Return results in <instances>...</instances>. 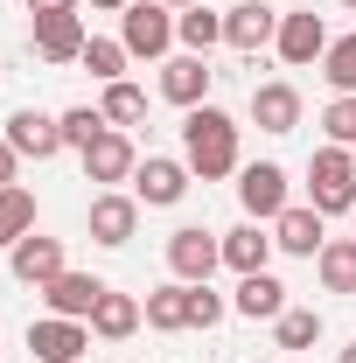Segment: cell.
<instances>
[{
	"label": "cell",
	"instance_id": "cell-1",
	"mask_svg": "<svg viewBox=\"0 0 356 363\" xmlns=\"http://www.w3.org/2000/svg\"><path fill=\"white\" fill-rule=\"evenodd\" d=\"M182 161H189V175H196V182L238 175V168H245V161H238V119H230L223 105H196V112H182Z\"/></svg>",
	"mask_w": 356,
	"mask_h": 363
},
{
	"label": "cell",
	"instance_id": "cell-2",
	"mask_svg": "<svg viewBox=\"0 0 356 363\" xmlns=\"http://www.w3.org/2000/svg\"><path fill=\"white\" fill-rule=\"evenodd\" d=\"M308 203L321 210V217H350L356 210V147H314Z\"/></svg>",
	"mask_w": 356,
	"mask_h": 363
},
{
	"label": "cell",
	"instance_id": "cell-3",
	"mask_svg": "<svg viewBox=\"0 0 356 363\" xmlns=\"http://www.w3.org/2000/svg\"><path fill=\"white\" fill-rule=\"evenodd\" d=\"M119 43H126V56L168 63V49H175V7H161V0H133V7L119 14Z\"/></svg>",
	"mask_w": 356,
	"mask_h": 363
},
{
	"label": "cell",
	"instance_id": "cell-4",
	"mask_svg": "<svg viewBox=\"0 0 356 363\" xmlns=\"http://www.w3.org/2000/svg\"><path fill=\"white\" fill-rule=\"evenodd\" d=\"M328 43H335V35H328V21H321L314 7H287V14H279V35H272V49H279V63H287V70H308V63H321V56H328Z\"/></svg>",
	"mask_w": 356,
	"mask_h": 363
},
{
	"label": "cell",
	"instance_id": "cell-5",
	"mask_svg": "<svg viewBox=\"0 0 356 363\" xmlns=\"http://www.w3.org/2000/svg\"><path fill=\"white\" fill-rule=\"evenodd\" d=\"M84 224H91V245H105V252L133 245V230H140V196H133V189H98V196H91V210H84Z\"/></svg>",
	"mask_w": 356,
	"mask_h": 363
},
{
	"label": "cell",
	"instance_id": "cell-6",
	"mask_svg": "<svg viewBox=\"0 0 356 363\" xmlns=\"http://www.w3.org/2000/svg\"><path fill=\"white\" fill-rule=\"evenodd\" d=\"M217 266H223V238H217V230L182 224L175 238H168V272H175L182 286H203V279H210Z\"/></svg>",
	"mask_w": 356,
	"mask_h": 363
},
{
	"label": "cell",
	"instance_id": "cell-7",
	"mask_svg": "<svg viewBox=\"0 0 356 363\" xmlns=\"http://www.w3.org/2000/svg\"><path fill=\"white\" fill-rule=\"evenodd\" d=\"M189 161H175V154H147L133 168V196H140V210H175L182 196H189Z\"/></svg>",
	"mask_w": 356,
	"mask_h": 363
},
{
	"label": "cell",
	"instance_id": "cell-8",
	"mask_svg": "<svg viewBox=\"0 0 356 363\" xmlns=\"http://www.w3.org/2000/svg\"><path fill=\"white\" fill-rule=\"evenodd\" d=\"M238 203H245V217L252 224H272L294 196H287V168L279 161H252V168H238Z\"/></svg>",
	"mask_w": 356,
	"mask_h": 363
},
{
	"label": "cell",
	"instance_id": "cell-9",
	"mask_svg": "<svg viewBox=\"0 0 356 363\" xmlns=\"http://www.w3.org/2000/svg\"><path fill=\"white\" fill-rule=\"evenodd\" d=\"M84 43H91V28H84V14H35L28 21V49L43 56V63H77L84 56Z\"/></svg>",
	"mask_w": 356,
	"mask_h": 363
},
{
	"label": "cell",
	"instance_id": "cell-10",
	"mask_svg": "<svg viewBox=\"0 0 356 363\" xmlns=\"http://www.w3.org/2000/svg\"><path fill=\"white\" fill-rule=\"evenodd\" d=\"M0 140H7L21 161H56V154H63V119H56V112H35V105H21V112L7 119V133H0Z\"/></svg>",
	"mask_w": 356,
	"mask_h": 363
},
{
	"label": "cell",
	"instance_id": "cell-11",
	"mask_svg": "<svg viewBox=\"0 0 356 363\" xmlns=\"http://www.w3.org/2000/svg\"><path fill=\"white\" fill-rule=\"evenodd\" d=\"M133 168H140V147L119 126H105V133L84 147V182H98V189H119V182H133Z\"/></svg>",
	"mask_w": 356,
	"mask_h": 363
},
{
	"label": "cell",
	"instance_id": "cell-12",
	"mask_svg": "<svg viewBox=\"0 0 356 363\" xmlns=\"http://www.w3.org/2000/svg\"><path fill=\"white\" fill-rule=\"evenodd\" d=\"M28 350H35V363H84V350H91V321H63V315L28 321Z\"/></svg>",
	"mask_w": 356,
	"mask_h": 363
},
{
	"label": "cell",
	"instance_id": "cell-13",
	"mask_svg": "<svg viewBox=\"0 0 356 363\" xmlns=\"http://www.w3.org/2000/svg\"><path fill=\"white\" fill-rule=\"evenodd\" d=\"M210 84H217V70H210V56H168L161 63V98L182 105V112H196V105H210Z\"/></svg>",
	"mask_w": 356,
	"mask_h": 363
},
{
	"label": "cell",
	"instance_id": "cell-14",
	"mask_svg": "<svg viewBox=\"0 0 356 363\" xmlns=\"http://www.w3.org/2000/svg\"><path fill=\"white\" fill-rule=\"evenodd\" d=\"M272 245H279L287 259H314V252L328 245V217H321L314 203H287V210L272 217Z\"/></svg>",
	"mask_w": 356,
	"mask_h": 363
},
{
	"label": "cell",
	"instance_id": "cell-15",
	"mask_svg": "<svg viewBox=\"0 0 356 363\" xmlns=\"http://www.w3.org/2000/svg\"><path fill=\"white\" fill-rule=\"evenodd\" d=\"M7 272H14L21 286H35V294H43L56 272H70V259H63V238H43V230H28V238L7 252Z\"/></svg>",
	"mask_w": 356,
	"mask_h": 363
},
{
	"label": "cell",
	"instance_id": "cell-16",
	"mask_svg": "<svg viewBox=\"0 0 356 363\" xmlns=\"http://www.w3.org/2000/svg\"><path fill=\"white\" fill-rule=\"evenodd\" d=\"M272 35H279V7H266V0H238V7L223 14V43L238 49V56L272 49Z\"/></svg>",
	"mask_w": 356,
	"mask_h": 363
},
{
	"label": "cell",
	"instance_id": "cell-17",
	"mask_svg": "<svg viewBox=\"0 0 356 363\" xmlns=\"http://www.w3.org/2000/svg\"><path fill=\"white\" fill-rule=\"evenodd\" d=\"M98 301H105V279H98V272H56V279L43 286V308L63 315V321H91Z\"/></svg>",
	"mask_w": 356,
	"mask_h": 363
},
{
	"label": "cell",
	"instance_id": "cell-18",
	"mask_svg": "<svg viewBox=\"0 0 356 363\" xmlns=\"http://www.w3.org/2000/svg\"><path fill=\"white\" fill-rule=\"evenodd\" d=\"M252 126H259V133H294V126H301V91L287 84V77L252 84Z\"/></svg>",
	"mask_w": 356,
	"mask_h": 363
},
{
	"label": "cell",
	"instance_id": "cell-19",
	"mask_svg": "<svg viewBox=\"0 0 356 363\" xmlns=\"http://www.w3.org/2000/svg\"><path fill=\"white\" fill-rule=\"evenodd\" d=\"M272 252H279V245H272V224H252V217H245L238 230H223V266L238 272V279H245V272H266Z\"/></svg>",
	"mask_w": 356,
	"mask_h": 363
},
{
	"label": "cell",
	"instance_id": "cell-20",
	"mask_svg": "<svg viewBox=\"0 0 356 363\" xmlns=\"http://www.w3.org/2000/svg\"><path fill=\"white\" fill-rule=\"evenodd\" d=\"M140 321H147V301L119 294V286H105V301L91 308V335H98V342H126Z\"/></svg>",
	"mask_w": 356,
	"mask_h": 363
},
{
	"label": "cell",
	"instance_id": "cell-21",
	"mask_svg": "<svg viewBox=\"0 0 356 363\" xmlns=\"http://www.w3.org/2000/svg\"><path fill=\"white\" fill-rule=\"evenodd\" d=\"M230 308H238L245 321H279L287 315V286H279L272 272H245L238 294H230Z\"/></svg>",
	"mask_w": 356,
	"mask_h": 363
},
{
	"label": "cell",
	"instance_id": "cell-22",
	"mask_svg": "<svg viewBox=\"0 0 356 363\" xmlns=\"http://www.w3.org/2000/svg\"><path fill=\"white\" fill-rule=\"evenodd\" d=\"M314 279L321 294H356V238H328L314 252Z\"/></svg>",
	"mask_w": 356,
	"mask_h": 363
},
{
	"label": "cell",
	"instance_id": "cell-23",
	"mask_svg": "<svg viewBox=\"0 0 356 363\" xmlns=\"http://www.w3.org/2000/svg\"><path fill=\"white\" fill-rule=\"evenodd\" d=\"M175 43L189 49V56H210V49L223 43V14H217V7H203V0L182 7V14H175Z\"/></svg>",
	"mask_w": 356,
	"mask_h": 363
},
{
	"label": "cell",
	"instance_id": "cell-24",
	"mask_svg": "<svg viewBox=\"0 0 356 363\" xmlns=\"http://www.w3.org/2000/svg\"><path fill=\"white\" fill-rule=\"evenodd\" d=\"M147 328H154V335H182V328H189V286H182V279H168V286L147 294Z\"/></svg>",
	"mask_w": 356,
	"mask_h": 363
},
{
	"label": "cell",
	"instance_id": "cell-25",
	"mask_svg": "<svg viewBox=\"0 0 356 363\" xmlns=\"http://www.w3.org/2000/svg\"><path fill=\"white\" fill-rule=\"evenodd\" d=\"M35 230V189H0V252H14L21 238Z\"/></svg>",
	"mask_w": 356,
	"mask_h": 363
},
{
	"label": "cell",
	"instance_id": "cell-26",
	"mask_svg": "<svg viewBox=\"0 0 356 363\" xmlns=\"http://www.w3.org/2000/svg\"><path fill=\"white\" fill-rule=\"evenodd\" d=\"M314 70H321V84L335 91V98H356V35H335Z\"/></svg>",
	"mask_w": 356,
	"mask_h": 363
},
{
	"label": "cell",
	"instance_id": "cell-27",
	"mask_svg": "<svg viewBox=\"0 0 356 363\" xmlns=\"http://www.w3.org/2000/svg\"><path fill=\"white\" fill-rule=\"evenodd\" d=\"M77 63H84V70H91V77H98V84H119L133 56H126V43H119V35H91V43H84V56H77Z\"/></svg>",
	"mask_w": 356,
	"mask_h": 363
},
{
	"label": "cell",
	"instance_id": "cell-28",
	"mask_svg": "<svg viewBox=\"0 0 356 363\" xmlns=\"http://www.w3.org/2000/svg\"><path fill=\"white\" fill-rule=\"evenodd\" d=\"M98 112H105V119H112V126L126 133V126H140V119H147V91L119 77V84H105V98H98Z\"/></svg>",
	"mask_w": 356,
	"mask_h": 363
},
{
	"label": "cell",
	"instance_id": "cell-29",
	"mask_svg": "<svg viewBox=\"0 0 356 363\" xmlns=\"http://www.w3.org/2000/svg\"><path fill=\"white\" fill-rule=\"evenodd\" d=\"M272 342H279V350H314V342H321V315H314V308H287V315L272 321Z\"/></svg>",
	"mask_w": 356,
	"mask_h": 363
},
{
	"label": "cell",
	"instance_id": "cell-30",
	"mask_svg": "<svg viewBox=\"0 0 356 363\" xmlns=\"http://www.w3.org/2000/svg\"><path fill=\"white\" fill-rule=\"evenodd\" d=\"M56 119H63V147H77V154H84L91 140H98L105 126H112V119H105L98 105H70V112H56Z\"/></svg>",
	"mask_w": 356,
	"mask_h": 363
},
{
	"label": "cell",
	"instance_id": "cell-31",
	"mask_svg": "<svg viewBox=\"0 0 356 363\" xmlns=\"http://www.w3.org/2000/svg\"><path fill=\"white\" fill-rule=\"evenodd\" d=\"M321 133H328V147H356V98H328L321 105Z\"/></svg>",
	"mask_w": 356,
	"mask_h": 363
},
{
	"label": "cell",
	"instance_id": "cell-32",
	"mask_svg": "<svg viewBox=\"0 0 356 363\" xmlns=\"http://www.w3.org/2000/svg\"><path fill=\"white\" fill-rule=\"evenodd\" d=\"M223 315H230V301H223L210 279H203V286H189V328H217Z\"/></svg>",
	"mask_w": 356,
	"mask_h": 363
},
{
	"label": "cell",
	"instance_id": "cell-33",
	"mask_svg": "<svg viewBox=\"0 0 356 363\" xmlns=\"http://www.w3.org/2000/svg\"><path fill=\"white\" fill-rule=\"evenodd\" d=\"M14 182H21V154L0 140V189H14Z\"/></svg>",
	"mask_w": 356,
	"mask_h": 363
},
{
	"label": "cell",
	"instance_id": "cell-34",
	"mask_svg": "<svg viewBox=\"0 0 356 363\" xmlns=\"http://www.w3.org/2000/svg\"><path fill=\"white\" fill-rule=\"evenodd\" d=\"M21 7H28V14H77L84 0H21Z\"/></svg>",
	"mask_w": 356,
	"mask_h": 363
},
{
	"label": "cell",
	"instance_id": "cell-35",
	"mask_svg": "<svg viewBox=\"0 0 356 363\" xmlns=\"http://www.w3.org/2000/svg\"><path fill=\"white\" fill-rule=\"evenodd\" d=\"M91 7H105V14H126V7H133V0H91Z\"/></svg>",
	"mask_w": 356,
	"mask_h": 363
},
{
	"label": "cell",
	"instance_id": "cell-36",
	"mask_svg": "<svg viewBox=\"0 0 356 363\" xmlns=\"http://www.w3.org/2000/svg\"><path fill=\"white\" fill-rule=\"evenodd\" d=\"M161 7H175V14H182V7H196V0H161Z\"/></svg>",
	"mask_w": 356,
	"mask_h": 363
},
{
	"label": "cell",
	"instance_id": "cell-37",
	"mask_svg": "<svg viewBox=\"0 0 356 363\" xmlns=\"http://www.w3.org/2000/svg\"><path fill=\"white\" fill-rule=\"evenodd\" d=\"M335 363H356V342H350V350H343V357H335Z\"/></svg>",
	"mask_w": 356,
	"mask_h": 363
},
{
	"label": "cell",
	"instance_id": "cell-38",
	"mask_svg": "<svg viewBox=\"0 0 356 363\" xmlns=\"http://www.w3.org/2000/svg\"><path fill=\"white\" fill-rule=\"evenodd\" d=\"M343 7H356V0H343Z\"/></svg>",
	"mask_w": 356,
	"mask_h": 363
},
{
	"label": "cell",
	"instance_id": "cell-39",
	"mask_svg": "<svg viewBox=\"0 0 356 363\" xmlns=\"http://www.w3.org/2000/svg\"><path fill=\"white\" fill-rule=\"evenodd\" d=\"M350 224H356V210H350Z\"/></svg>",
	"mask_w": 356,
	"mask_h": 363
}]
</instances>
